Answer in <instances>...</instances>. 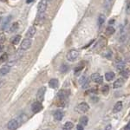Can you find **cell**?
Listing matches in <instances>:
<instances>
[{
	"label": "cell",
	"mask_w": 130,
	"mask_h": 130,
	"mask_svg": "<svg viewBox=\"0 0 130 130\" xmlns=\"http://www.w3.org/2000/svg\"><path fill=\"white\" fill-rule=\"evenodd\" d=\"M123 83H124V80H123V79H121V78H119L114 83V84H113V88H114V89H118V88H121V86L123 85Z\"/></svg>",
	"instance_id": "cell-15"
},
{
	"label": "cell",
	"mask_w": 130,
	"mask_h": 130,
	"mask_svg": "<svg viewBox=\"0 0 130 130\" xmlns=\"http://www.w3.org/2000/svg\"><path fill=\"white\" fill-rule=\"evenodd\" d=\"M3 50H4V46H3V44H0V52H1Z\"/></svg>",
	"instance_id": "cell-38"
},
{
	"label": "cell",
	"mask_w": 130,
	"mask_h": 130,
	"mask_svg": "<svg viewBox=\"0 0 130 130\" xmlns=\"http://www.w3.org/2000/svg\"><path fill=\"white\" fill-rule=\"evenodd\" d=\"M33 1H34V0H26V3L27 4H30V3H32Z\"/></svg>",
	"instance_id": "cell-37"
},
{
	"label": "cell",
	"mask_w": 130,
	"mask_h": 130,
	"mask_svg": "<svg viewBox=\"0 0 130 130\" xmlns=\"http://www.w3.org/2000/svg\"><path fill=\"white\" fill-rule=\"evenodd\" d=\"M48 1H51V0H48Z\"/></svg>",
	"instance_id": "cell-40"
},
{
	"label": "cell",
	"mask_w": 130,
	"mask_h": 130,
	"mask_svg": "<svg viewBox=\"0 0 130 130\" xmlns=\"http://www.w3.org/2000/svg\"><path fill=\"white\" fill-rule=\"evenodd\" d=\"M91 80L96 83H102L103 78H102V75L100 74H98V73H94V74L91 75Z\"/></svg>",
	"instance_id": "cell-8"
},
{
	"label": "cell",
	"mask_w": 130,
	"mask_h": 130,
	"mask_svg": "<svg viewBox=\"0 0 130 130\" xmlns=\"http://www.w3.org/2000/svg\"><path fill=\"white\" fill-rule=\"evenodd\" d=\"M124 130H130V122L127 124V126L125 127V128H124Z\"/></svg>",
	"instance_id": "cell-34"
},
{
	"label": "cell",
	"mask_w": 130,
	"mask_h": 130,
	"mask_svg": "<svg viewBox=\"0 0 130 130\" xmlns=\"http://www.w3.org/2000/svg\"><path fill=\"white\" fill-rule=\"evenodd\" d=\"M48 3L49 1L48 0H41L38 3V5H37V15H42V14L45 13V10H47L48 7Z\"/></svg>",
	"instance_id": "cell-1"
},
{
	"label": "cell",
	"mask_w": 130,
	"mask_h": 130,
	"mask_svg": "<svg viewBox=\"0 0 130 130\" xmlns=\"http://www.w3.org/2000/svg\"><path fill=\"white\" fill-rule=\"evenodd\" d=\"M69 95H70V91H69V90L62 89V90H60L57 93V97L59 98L61 101L67 99V98L69 97Z\"/></svg>",
	"instance_id": "cell-7"
},
{
	"label": "cell",
	"mask_w": 130,
	"mask_h": 130,
	"mask_svg": "<svg viewBox=\"0 0 130 130\" xmlns=\"http://www.w3.org/2000/svg\"><path fill=\"white\" fill-rule=\"evenodd\" d=\"M115 77V73L114 72H107L105 74V79L107 81H112Z\"/></svg>",
	"instance_id": "cell-17"
},
{
	"label": "cell",
	"mask_w": 130,
	"mask_h": 130,
	"mask_svg": "<svg viewBox=\"0 0 130 130\" xmlns=\"http://www.w3.org/2000/svg\"><path fill=\"white\" fill-rule=\"evenodd\" d=\"M8 59V55L6 53H4L3 55L0 56V62H4Z\"/></svg>",
	"instance_id": "cell-29"
},
{
	"label": "cell",
	"mask_w": 130,
	"mask_h": 130,
	"mask_svg": "<svg viewBox=\"0 0 130 130\" xmlns=\"http://www.w3.org/2000/svg\"><path fill=\"white\" fill-rule=\"evenodd\" d=\"M31 44H32V42H31L30 38L24 39L22 42V43H21L20 49H21V50H27L30 48Z\"/></svg>",
	"instance_id": "cell-4"
},
{
	"label": "cell",
	"mask_w": 130,
	"mask_h": 130,
	"mask_svg": "<svg viewBox=\"0 0 130 130\" xmlns=\"http://www.w3.org/2000/svg\"><path fill=\"white\" fill-rule=\"evenodd\" d=\"M68 70H69V66H68V65H66V64H62V66H61V68H60L61 72H62V73L67 72Z\"/></svg>",
	"instance_id": "cell-28"
},
{
	"label": "cell",
	"mask_w": 130,
	"mask_h": 130,
	"mask_svg": "<svg viewBox=\"0 0 130 130\" xmlns=\"http://www.w3.org/2000/svg\"><path fill=\"white\" fill-rule=\"evenodd\" d=\"M115 28L113 26H108V27H107V29H106V34L108 35V36H111L112 34H114L115 33Z\"/></svg>",
	"instance_id": "cell-20"
},
{
	"label": "cell",
	"mask_w": 130,
	"mask_h": 130,
	"mask_svg": "<svg viewBox=\"0 0 130 130\" xmlns=\"http://www.w3.org/2000/svg\"><path fill=\"white\" fill-rule=\"evenodd\" d=\"M76 130H83V126H82L81 124H78L77 125Z\"/></svg>",
	"instance_id": "cell-32"
},
{
	"label": "cell",
	"mask_w": 130,
	"mask_h": 130,
	"mask_svg": "<svg viewBox=\"0 0 130 130\" xmlns=\"http://www.w3.org/2000/svg\"><path fill=\"white\" fill-rule=\"evenodd\" d=\"M58 85H59V82H58L57 79L53 78L49 82V86L51 89H56L58 87Z\"/></svg>",
	"instance_id": "cell-14"
},
{
	"label": "cell",
	"mask_w": 130,
	"mask_h": 130,
	"mask_svg": "<svg viewBox=\"0 0 130 130\" xmlns=\"http://www.w3.org/2000/svg\"><path fill=\"white\" fill-rule=\"evenodd\" d=\"M10 20H11V17H10V16H9L8 18H5V22L3 23V26H2V29H3V30H5L6 27H7V25L9 24V23L10 22Z\"/></svg>",
	"instance_id": "cell-23"
},
{
	"label": "cell",
	"mask_w": 130,
	"mask_h": 130,
	"mask_svg": "<svg viewBox=\"0 0 130 130\" xmlns=\"http://www.w3.org/2000/svg\"><path fill=\"white\" fill-rule=\"evenodd\" d=\"M36 32H37V29H36V27L30 26L26 32V37L27 38H32V37L35 36Z\"/></svg>",
	"instance_id": "cell-10"
},
{
	"label": "cell",
	"mask_w": 130,
	"mask_h": 130,
	"mask_svg": "<svg viewBox=\"0 0 130 130\" xmlns=\"http://www.w3.org/2000/svg\"><path fill=\"white\" fill-rule=\"evenodd\" d=\"M18 126H19V122H18V121L13 119V120H10L9 122H8L7 127L9 130H16L18 127Z\"/></svg>",
	"instance_id": "cell-6"
},
{
	"label": "cell",
	"mask_w": 130,
	"mask_h": 130,
	"mask_svg": "<svg viewBox=\"0 0 130 130\" xmlns=\"http://www.w3.org/2000/svg\"><path fill=\"white\" fill-rule=\"evenodd\" d=\"M75 110L78 113L83 114V113H86L89 110V104L86 103V102H82V103L78 104V105L75 107Z\"/></svg>",
	"instance_id": "cell-3"
},
{
	"label": "cell",
	"mask_w": 130,
	"mask_h": 130,
	"mask_svg": "<svg viewBox=\"0 0 130 130\" xmlns=\"http://www.w3.org/2000/svg\"><path fill=\"white\" fill-rule=\"evenodd\" d=\"M105 20H106L105 16H104L103 14H101L99 16V18H98V24H99V26L103 24L104 22H105Z\"/></svg>",
	"instance_id": "cell-22"
},
{
	"label": "cell",
	"mask_w": 130,
	"mask_h": 130,
	"mask_svg": "<svg viewBox=\"0 0 130 130\" xmlns=\"http://www.w3.org/2000/svg\"><path fill=\"white\" fill-rule=\"evenodd\" d=\"M79 83L82 85V87H83V89H85V88H87L88 86H89V79H88L87 76L83 75V76L79 79Z\"/></svg>",
	"instance_id": "cell-11"
},
{
	"label": "cell",
	"mask_w": 130,
	"mask_h": 130,
	"mask_svg": "<svg viewBox=\"0 0 130 130\" xmlns=\"http://www.w3.org/2000/svg\"><path fill=\"white\" fill-rule=\"evenodd\" d=\"M121 75L125 78H127V77L130 76V71L128 70H123L121 71Z\"/></svg>",
	"instance_id": "cell-27"
},
{
	"label": "cell",
	"mask_w": 130,
	"mask_h": 130,
	"mask_svg": "<svg viewBox=\"0 0 130 130\" xmlns=\"http://www.w3.org/2000/svg\"><path fill=\"white\" fill-rule=\"evenodd\" d=\"M83 67H84V66H83V64L78 65V66H77L76 68L75 69V74H76L77 72H80V71L83 69Z\"/></svg>",
	"instance_id": "cell-30"
},
{
	"label": "cell",
	"mask_w": 130,
	"mask_h": 130,
	"mask_svg": "<svg viewBox=\"0 0 130 130\" xmlns=\"http://www.w3.org/2000/svg\"><path fill=\"white\" fill-rule=\"evenodd\" d=\"M42 108H43V106H42L41 102H35L34 103L32 104V106H31V109H32V111L34 113H38L40 112V111L42 110Z\"/></svg>",
	"instance_id": "cell-9"
},
{
	"label": "cell",
	"mask_w": 130,
	"mask_h": 130,
	"mask_svg": "<svg viewBox=\"0 0 130 130\" xmlns=\"http://www.w3.org/2000/svg\"><path fill=\"white\" fill-rule=\"evenodd\" d=\"M45 92H46V88L45 87H42L39 89V90L37 91V98L38 102H42L44 99V95H45Z\"/></svg>",
	"instance_id": "cell-5"
},
{
	"label": "cell",
	"mask_w": 130,
	"mask_h": 130,
	"mask_svg": "<svg viewBox=\"0 0 130 130\" xmlns=\"http://www.w3.org/2000/svg\"><path fill=\"white\" fill-rule=\"evenodd\" d=\"M79 57V51L76 50H70L67 53L66 58L69 62H75Z\"/></svg>",
	"instance_id": "cell-2"
},
{
	"label": "cell",
	"mask_w": 130,
	"mask_h": 130,
	"mask_svg": "<svg viewBox=\"0 0 130 130\" xmlns=\"http://www.w3.org/2000/svg\"><path fill=\"white\" fill-rule=\"evenodd\" d=\"M116 67H117V70L122 71L123 70H124V68H125V62H118V63H117V66Z\"/></svg>",
	"instance_id": "cell-25"
},
{
	"label": "cell",
	"mask_w": 130,
	"mask_h": 130,
	"mask_svg": "<svg viewBox=\"0 0 130 130\" xmlns=\"http://www.w3.org/2000/svg\"><path fill=\"white\" fill-rule=\"evenodd\" d=\"M20 40H21V36L20 35H17V36H15V37H13V38H12L11 43H12V44L17 45V44H18V43H19Z\"/></svg>",
	"instance_id": "cell-19"
},
{
	"label": "cell",
	"mask_w": 130,
	"mask_h": 130,
	"mask_svg": "<svg viewBox=\"0 0 130 130\" xmlns=\"http://www.w3.org/2000/svg\"><path fill=\"white\" fill-rule=\"evenodd\" d=\"M10 65H5V66H3L1 69H0V75H7L8 73L10 72Z\"/></svg>",
	"instance_id": "cell-12"
},
{
	"label": "cell",
	"mask_w": 130,
	"mask_h": 130,
	"mask_svg": "<svg viewBox=\"0 0 130 130\" xmlns=\"http://www.w3.org/2000/svg\"><path fill=\"white\" fill-rule=\"evenodd\" d=\"M102 94L103 95H108V92H109V87H108V85H105V86H103L102 87Z\"/></svg>",
	"instance_id": "cell-26"
},
{
	"label": "cell",
	"mask_w": 130,
	"mask_h": 130,
	"mask_svg": "<svg viewBox=\"0 0 130 130\" xmlns=\"http://www.w3.org/2000/svg\"><path fill=\"white\" fill-rule=\"evenodd\" d=\"M108 2H111V1H113V0H108Z\"/></svg>",
	"instance_id": "cell-39"
},
{
	"label": "cell",
	"mask_w": 130,
	"mask_h": 130,
	"mask_svg": "<svg viewBox=\"0 0 130 130\" xmlns=\"http://www.w3.org/2000/svg\"><path fill=\"white\" fill-rule=\"evenodd\" d=\"M122 102H116V104L114 106V108H113V112L114 113H118V112H120V111L122 109Z\"/></svg>",
	"instance_id": "cell-16"
},
{
	"label": "cell",
	"mask_w": 130,
	"mask_h": 130,
	"mask_svg": "<svg viewBox=\"0 0 130 130\" xmlns=\"http://www.w3.org/2000/svg\"><path fill=\"white\" fill-rule=\"evenodd\" d=\"M111 128H112V126H111L110 124L107 125V127H105V129L104 130H111Z\"/></svg>",
	"instance_id": "cell-33"
},
{
	"label": "cell",
	"mask_w": 130,
	"mask_h": 130,
	"mask_svg": "<svg viewBox=\"0 0 130 130\" xmlns=\"http://www.w3.org/2000/svg\"><path fill=\"white\" fill-rule=\"evenodd\" d=\"M53 116L56 121H62V119L63 118V113L61 110H56L53 114Z\"/></svg>",
	"instance_id": "cell-13"
},
{
	"label": "cell",
	"mask_w": 130,
	"mask_h": 130,
	"mask_svg": "<svg viewBox=\"0 0 130 130\" xmlns=\"http://www.w3.org/2000/svg\"><path fill=\"white\" fill-rule=\"evenodd\" d=\"M18 30V23H15V24H13L10 28V32H15V31H17Z\"/></svg>",
	"instance_id": "cell-24"
},
{
	"label": "cell",
	"mask_w": 130,
	"mask_h": 130,
	"mask_svg": "<svg viewBox=\"0 0 130 130\" xmlns=\"http://www.w3.org/2000/svg\"><path fill=\"white\" fill-rule=\"evenodd\" d=\"M88 121H89V119H88L87 116H82L81 118H80V121H79V122H80V124L82 126L85 127V126H87V124H88Z\"/></svg>",
	"instance_id": "cell-18"
},
{
	"label": "cell",
	"mask_w": 130,
	"mask_h": 130,
	"mask_svg": "<svg viewBox=\"0 0 130 130\" xmlns=\"http://www.w3.org/2000/svg\"><path fill=\"white\" fill-rule=\"evenodd\" d=\"M5 41V34H0V44H3Z\"/></svg>",
	"instance_id": "cell-31"
},
{
	"label": "cell",
	"mask_w": 130,
	"mask_h": 130,
	"mask_svg": "<svg viewBox=\"0 0 130 130\" xmlns=\"http://www.w3.org/2000/svg\"><path fill=\"white\" fill-rule=\"evenodd\" d=\"M115 23V19H111V20H109V22H108V24H109L110 25L112 24H114Z\"/></svg>",
	"instance_id": "cell-36"
},
{
	"label": "cell",
	"mask_w": 130,
	"mask_h": 130,
	"mask_svg": "<svg viewBox=\"0 0 130 130\" xmlns=\"http://www.w3.org/2000/svg\"><path fill=\"white\" fill-rule=\"evenodd\" d=\"M73 123L70 121H67L66 123L63 125V130H70L73 128Z\"/></svg>",
	"instance_id": "cell-21"
},
{
	"label": "cell",
	"mask_w": 130,
	"mask_h": 130,
	"mask_svg": "<svg viewBox=\"0 0 130 130\" xmlns=\"http://www.w3.org/2000/svg\"><path fill=\"white\" fill-rule=\"evenodd\" d=\"M127 10H130V1L127 3Z\"/></svg>",
	"instance_id": "cell-35"
}]
</instances>
